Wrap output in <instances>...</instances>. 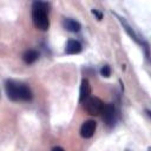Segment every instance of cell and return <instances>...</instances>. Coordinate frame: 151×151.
Returning a JSON list of instances; mask_svg holds the SVG:
<instances>
[{"instance_id": "5b68a950", "label": "cell", "mask_w": 151, "mask_h": 151, "mask_svg": "<svg viewBox=\"0 0 151 151\" xmlns=\"http://www.w3.org/2000/svg\"><path fill=\"white\" fill-rule=\"evenodd\" d=\"M97 129V123L94 120H85L80 126V136L83 138H91Z\"/></svg>"}, {"instance_id": "277c9868", "label": "cell", "mask_w": 151, "mask_h": 151, "mask_svg": "<svg viewBox=\"0 0 151 151\" xmlns=\"http://www.w3.org/2000/svg\"><path fill=\"white\" fill-rule=\"evenodd\" d=\"M101 116L103 120L107 126H113L114 120H116V109L113 104H104L103 110H101Z\"/></svg>"}, {"instance_id": "52a82bcc", "label": "cell", "mask_w": 151, "mask_h": 151, "mask_svg": "<svg viewBox=\"0 0 151 151\" xmlns=\"http://www.w3.org/2000/svg\"><path fill=\"white\" fill-rule=\"evenodd\" d=\"M63 26H64V28L66 31L72 32V33H77L81 28L80 22L77 21V20H74V19H71V18H65L63 20Z\"/></svg>"}, {"instance_id": "ba28073f", "label": "cell", "mask_w": 151, "mask_h": 151, "mask_svg": "<svg viewBox=\"0 0 151 151\" xmlns=\"http://www.w3.org/2000/svg\"><path fill=\"white\" fill-rule=\"evenodd\" d=\"M83 50V46L78 41V40H74V39H70L66 44V48H65V52L67 54H78L80 53Z\"/></svg>"}, {"instance_id": "3957f363", "label": "cell", "mask_w": 151, "mask_h": 151, "mask_svg": "<svg viewBox=\"0 0 151 151\" xmlns=\"http://www.w3.org/2000/svg\"><path fill=\"white\" fill-rule=\"evenodd\" d=\"M104 103L98 97H88L84 101V110L90 116H99L103 110Z\"/></svg>"}, {"instance_id": "7c38bea8", "label": "cell", "mask_w": 151, "mask_h": 151, "mask_svg": "<svg viewBox=\"0 0 151 151\" xmlns=\"http://www.w3.org/2000/svg\"><path fill=\"white\" fill-rule=\"evenodd\" d=\"M91 12H92V14H94V15L97 17V19H98V20H101V19H103V14H101L100 12H98L97 9H94V8H93V9H91Z\"/></svg>"}, {"instance_id": "8992f818", "label": "cell", "mask_w": 151, "mask_h": 151, "mask_svg": "<svg viewBox=\"0 0 151 151\" xmlns=\"http://www.w3.org/2000/svg\"><path fill=\"white\" fill-rule=\"evenodd\" d=\"M91 94V85L90 81L84 78L80 83V88H79V103H84Z\"/></svg>"}, {"instance_id": "7a4b0ae2", "label": "cell", "mask_w": 151, "mask_h": 151, "mask_svg": "<svg viewBox=\"0 0 151 151\" xmlns=\"http://www.w3.org/2000/svg\"><path fill=\"white\" fill-rule=\"evenodd\" d=\"M48 2L45 1H34L32 4V20L39 31H47L50 27V19H48Z\"/></svg>"}, {"instance_id": "4fadbf2b", "label": "cell", "mask_w": 151, "mask_h": 151, "mask_svg": "<svg viewBox=\"0 0 151 151\" xmlns=\"http://www.w3.org/2000/svg\"><path fill=\"white\" fill-rule=\"evenodd\" d=\"M52 151H65L61 146H54L53 149H52Z\"/></svg>"}, {"instance_id": "30bf717a", "label": "cell", "mask_w": 151, "mask_h": 151, "mask_svg": "<svg viewBox=\"0 0 151 151\" xmlns=\"http://www.w3.org/2000/svg\"><path fill=\"white\" fill-rule=\"evenodd\" d=\"M38 58H39V52L35 50H28L22 55V59L26 64H33L34 61L38 60Z\"/></svg>"}, {"instance_id": "5bb4252c", "label": "cell", "mask_w": 151, "mask_h": 151, "mask_svg": "<svg viewBox=\"0 0 151 151\" xmlns=\"http://www.w3.org/2000/svg\"><path fill=\"white\" fill-rule=\"evenodd\" d=\"M126 151H129V150H126Z\"/></svg>"}, {"instance_id": "9c48e42d", "label": "cell", "mask_w": 151, "mask_h": 151, "mask_svg": "<svg viewBox=\"0 0 151 151\" xmlns=\"http://www.w3.org/2000/svg\"><path fill=\"white\" fill-rule=\"evenodd\" d=\"M114 15H116V17L118 18V20H119V21H120V24L123 25V27H124V29L126 31V33H127V34H129V35H130V37H131V38H132V39H133V40H134V41H136L137 44H140V45H142V44H143V41H140V40L138 39V37H137V34H136V33L133 32V29H132V28L130 27V25H129V24L126 22V20H125V18H123V17H120V15H118V14H116V13H114Z\"/></svg>"}, {"instance_id": "8fae6325", "label": "cell", "mask_w": 151, "mask_h": 151, "mask_svg": "<svg viewBox=\"0 0 151 151\" xmlns=\"http://www.w3.org/2000/svg\"><path fill=\"white\" fill-rule=\"evenodd\" d=\"M100 76H103L104 78H109L111 76V67L109 65H103L100 68Z\"/></svg>"}, {"instance_id": "6da1fadb", "label": "cell", "mask_w": 151, "mask_h": 151, "mask_svg": "<svg viewBox=\"0 0 151 151\" xmlns=\"http://www.w3.org/2000/svg\"><path fill=\"white\" fill-rule=\"evenodd\" d=\"M5 91L8 99L13 101H29L33 98V93L26 84L18 83L12 79L6 80Z\"/></svg>"}]
</instances>
